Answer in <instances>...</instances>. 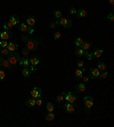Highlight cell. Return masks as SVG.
<instances>
[{
    "instance_id": "ffe728a7",
    "label": "cell",
    "mask_w": 114,
    "mask_h": 127,
    "mask_svg": "<svg viewBox=\"0 0 114 127\" xmlns=\"http://www.w3.org/2000/svg\"><path fill=\"white\" fill-rule=\"evenodd\" d=\"M31 70H30V68H23V70H22V76H23L24 78H29L30 76H31Z\"/></svg>"
},
{
    "instance_id": "484cf974",
    "label": "cell",
    "mask_w": 114,
    "mask_h": 127,
    "mask_svg": "<svg viewBox=\"0 0 114 127\" xmlns=\"http://www.w3.org/2000/svg\"><path fill=\"white\" fill-rule=\"evenodd\" d=\"M25 104H26V106H29V108H32V106L35 105V98H29V100L25 102Z\"/></svg>"
},
{
    "instance_id": "603a6c76",
    "label": "cell",
    "mask_w": 114,
    "mask_h": 127,
    "mask_svg": "<svg viewBox=\"0 0 114 127\" xmlns=\"http://www.w3.org/2000/svg\"><path fill=\"white\" fill-rule=\"evenodd\" d=\"M97 69L99 71H105L106 70V64L105 62H103V61H99V62L97 63Z\"/></svg>"
},
{
    "instance_id": "4dcf8cb0",
    "label": "cell",
    "mask_w": 114,
    "mask_h": 127,
    "mask_svg": "<svg viewBox=\"0 0 114 127\" xmlns=\"http://www.w3.org/2000/svg\"><path fill=\"white\" fill-rule=\"evenodd\" d=\"M0 53H1V55H2L3 57H7L10 52L8 50V48H2V49H0Z\"/></svg>"
},
{
    "instance_id": "7a4b0ae2",
    "label": "cell",
    "mask_w": 114,
    "mask_h": 127,
    "mask_svg": "<svg viewBox=\"0 0 114 127\" xmlns=\"http://www.w3.org/2000/svg\"><path fill=\"white\" fill-rule=\"evenodd\" d=\"M95 104V101H94V97L92 96H89V95H87V96H85V98H83V105H85V111L86 112H90V109L94 106Z\"/></svg>"
},
{
    "instance_id": "7dc6e473",
    "label": "cell",
    "mask_w": 114,
    "mask_h": 127,
    "mask_svg": "<svg viewBox=\"0 0 114 127\" xmlns=\"http://www.w3.org/2000/svg\"><path fill=\"white\" fill-rule=\"evenodd\" d=\"M108 2H110V5H112V6H113V5H114V0H108Z\"/></svg>"
},
{
    "instance_id": "9a60e30c",
    "label": "cell",
    "mask_w": 114,
    "mask_h": 127,
    "mask_svg": "<svg viewBox=\"0 0 114 127\" xmlns=\"http://www.w3.org/2000/svg\"><path fill=\"white\" fill-rule=\"evenodd\" d=\"M25 23L29 25V27H34V24L37 23V18L34 17V16H29V17L25 20Z\"/></svg>"
},
{
    "instance_id": "60d3db41",
    "label": "cell",
    "mask_w": 114,
    "mask_h": 127,
    "mask_svg": "<svg viewBox=\"0 0 114 127\" xmlns=\"http://www.w3.org/2000/svg\"><path fill=\"white\" fill-rule=\"evenodd\" d=\"M107 18H108V21L110 22H113V20H114V15H113V13H110V14L107 15Z\"/></svg>"
},
{
    "instance_id": "5bb4252c",
    "label": "cell",
    "mask_w": 114,
    "mask_h": 127,
    "mask_svg": "<svg viewBox=\"0 0 114 127\" xmlns=\"http://www.w3.org/2000/svg\"><path fill=\"white\" fill-rule=\"evenodd\" d=\"M7 48H8V50L10 52V53H13V52H16L18 48V45L16 44L15 41H10L8 42V46H7Z\"/></svg>"
},
{
    "instance_id": "d590c367",
    "label": "cell",
    "mask_w": 114,
    "mask_h": 127,
    "mask_svg": "<svg viewBox=\"0 0 114 127\" xmlns=\"http://www.w3.org/2000/svg\"><path fill=\"white\" fill-rule=\"evenodd\" d=\"M61 37H62V32H61V31H56V32L54 33V35H53V38L55 39V40H58Z\"/></svg>"
},
{
    "instance_id": "836d02e7",
    "label": "cell",
    "mask_w": 114,
    "mask_h": 127,
    "mask_svg": "<svg viewBox=\"0 0 114 127\" xmlns=\"http://www.w3.org/2000/svg\"><path fill=\"white\" fill-rule=\"evenodd\" d=\"M30 38H31V37H29V35H27L26 33H24V34H22V35H21V40H22V41H23V42H26Z\"/></svg>"
},
{
    "instance_id": "277c9868",
    "label": "cell",
    "mask_w": 114,
    "mask_h": 127,
    "mask_svg": "<svg viewBox=\"0 0 114 127\" xmlns=\"http://www.w3.org/2000/svg\"><path fill=\"white\" fill-rule=\"evenodd\" d=\"M25 47L30 50H35L38 49L39 47V41L37 39H33V38H30L26 42H25Z\"/></svg>"
},
{
    "instance_id": "8fae6325",
    "label": "cell",
    "mask_w": 114,
    "mask_h": 127,
    "mask_svg": "<svg viewBox=\"0 0 114 127\" xmlns=\"http://www.w3.org/2000/svg\"><path fill=\"white\" fill-rule=\"evenodd\" d=\"M18 65L20 66H22V68H29L30 66V61L27 57H21L20 61H18Z\"/></svg>"
},
{
    "instance_id": "30bf717a",
    "label": "cell",
    "mask_w": 114,
    "mask_h": 127,
    "mask_svg": "<svg viewBox=\"0 0 114 127\" xmlns=\"http://www.w3.org/2000/svg\"><path fill=\"white\" fill-rule=\"evenodd\" d=\"M0 68L7 69V70H8V69H12V65L9 64L7 57H1V59H0Z\"/></svg>"
},
{
    "instance_id": "f1b7e54d",
    "label": "cell",
    "mask_w": 114,
    "mask_h": 127,
    "mask_svg": "<svg viewBox=\"0 0 114 127\" xmlns=\"http://www.w3.org/2000/svg\"><path fill=\"white\" fill-rule=\"evenodd\" d=\"M46 109H47V111L48 112H54V104L51 103V102H47L46 103Z\"/></svg>"
},
{
    "instance_id": "d4e9b609",
    "label": "cell",
    "mask_w": 114,
    "mask_h": 127,
    "mask_svg": "<svg viewBox=\"0 0 114 127\" xmlns=\"http://www.w3.org/2000/svg\"><path fill=\"white\" fill-rule=\"evenodd\" d=\"M85 41L83 39H82V37H78V38L74 40V45H75V47L78 48V47H81V45H82V42Z\"/></svg>"
},
{
    "instance_id": "e0dca14e",
    "label": "cell",
    "mask_w": 114,
    "mask_h": 127,
    "mask_svg": "<svg viewBox=\"0 0 114 127\" xmlns=\"http://www.w3.org/2000/svg\"><path fill=\"white\" fill-rule=\"evenodd\" d=\"M86 84L85 83H80V84H78V85L75 86V92H78V93H85L86 92Z\"/></svg>"
},
{
    "instance_id": "3957f363",
    "label": "cell",
    "mask_w": 114,
    "mask_h": 127,
    "mask_svg": "<svg viewBox=\"0 0 114 127\" xmlns=\"http://www.w3.org/2000/svg\"><path fill=\"white\" fill-rule=\"evenodd\" d=\"M56 25H61V27H64L66 29L71 28L73 25V22L68 20V18H64V17H61V18H56Z\"/></svg>"
},
{
    "instance_id": "8992f818",
    "label": "cell",
    "mask_w": 114,
    "mask_h": 127,
    "mask_svg": "<svg viewBox=\"0 0 114 127\" xmlns=\"http://www.w3.org/2000/svg\"><path fill=\"white\" fill-rule=\"evenodd\" d=\"M99 73H100V71L97 68H91L88 71V76H89V78H91V79H98Z\"/></svg>"
},
{
    "instance_id": "7bdbcfd3",
    "label": "cell",
    "mask_w": 114,
    "mask_h": 127,
    "mask_svg": "<svg viewBox=\"0 0 114 127\" xmlns=\"http://www.w3.org/2000/svg\"><path fill=\"white\" fill-rule=\"evenodd\" d=\"M76 64H78L79 69H81V68H83V66H85V62H83V61H78V63H76Z\"/></svg>"
},
{
    "instance_id": "44dd1931",
    "label": "cell",
    "mask_w": 114,
    "mask_h": 127,
    "mask_svg": "<svg viewBox=\"0 0 114 127\" xmlns=\"http://www.w3.org/2000/svg\"><path fill=\"white\" fill-rule=\"evenodd\" d=\"M91 47H92V44L89 42V41H83L82 42V45H81V48L83 50H89Z\"/></svg>"
},
{
    "instance_id": "83f0119b",
    "label": "cell",
    "mask_w": 114,
    "mask_h": 127,
    "mask_svg": "<svg viewBox=\"0 0 114 127\" xmlns=\"http://www.w3.org/2000/svg\"><path fill=\"white\" fill-rule=\"evenodd\" d=\"M65 101V98H64V93H62V94H59V95H57V96H56V102H57V103H63V102H64Z\"/></svg>"
},
{
    "instance_id": "b9f144b4",
    "label": "cell",
    "mask_w": 114,
    "mask_h": 127,
    "mask_svg": "<svg viewBox=\"0 0 114 127\" xmlns=\"http://www.w3.org/2000/svg\"><path fill=\"white\" fill-rule=\"evenodd\" d=\"M81 79H82V81H83V83H88V81H89V76H88V74H87V76H85V74H83Z\"/></svg>"
},
{
    "instance_id": "cb8c5ba5",
    "label": "cell",
    "mask_w": 114,
    "mask_h": 127,
    "mask_svg": "<svg viewBox=\"0 0 114 127\" xmlns=\"http://www.w3.org/2000/svg\"><path fill=\"white\" fill-rule=\"evenodd\" d=\"M45 119L47 121H53L55 120V115H54V112H48L47 115L45 116Z\"/></svg>"
},
{
    "instance_id": "4fadbf2b",
    "label": "cell",
    "mask_w": 114,
    "mask_h": 127,
    "mask_svg": "<svg viewBox=\"0 0 114 127\" xmlns=\"http://www.w3.org/2000/svg\"><path fill=\"white\" fill-rule=\"evenodd\" d=\"M29 29H30V27L27 25L25 22L24 23H20L18 24V30H20L21 32H23V33H27L29 32Z\"/></svg>"
},
{
    "instance_id": "d6a6232c",
    "label": "cell",
    "mask_w": 114,
    "mask_h": 127,
    "mask_svg": "<svg viewBox=\"0 0 114 127\" xmlns=\"http://www.w3.org/2000/svg\"><path fill=\"white\" fill-rule=\"evenodd\" d=\"M30 52H31L30 49H27L26 47H24L23 49H22V55H24L25 57H27V56L30 55Z\"/></svg>"
},
{
    "instance_id": "f35d334b",
    "label": "cell",
    "mask_w": 114,
    "mask_h": 127,
    "mask_svg": "<svg viewBox=\"0 0 114 127\" xmlns=\"http://www.w3.org/2000/svg\"><path fill=\"white\" fill-rule=\"evenodd\" d=\"M5 78H6V73H5V71H3V70H0V81L5 80Z\"/></svg>"
},
{
    "instance_id": "7402d4cb",
    "label": "cell",
    "mask_w": 114,
    "mask_h": 127,
    "mask_svg": "<svg viewBox=\"0 0 114 127\" xmlns=\"http://www.w3.org/2000/svg\"><path fill=\"white\" fill-rule=\"evenodd\" d=\"M29 61H30V65H34V66H37L40 63V60L38 57H30Z\"/></svg>"
},
{
    "instance_id": "52a82bcc",
    "label": "cell",
    "mask_w": 114,
    "mask_h": 127,
    "mask_svg": "<svg viewBox=\"0 0 114 127\" xmlns=\"http://www.w3.org/2000/svg\"><path fill=\"white\" fill-rule=\"evenodd\" d=\"M31 96L33 98H38V97H42V91L40 87H34L31 91Z\"/></svg>"
},
{
    "instance_id": "2e32d148",
    "label": "cell",
    "mask_w": 114,
    "mask_h": 127,
    "mask_svg": "<svg viewBox=\"0 0 114 127\" xmlns=\"http://www.w3.org/2000/svg\"><path fill=\"white\" fill-rule=\"evenodd\" d=\"M9 22L14 25V27H17L18 24H20V18H18V16L17 15H12L10 16V18H9Z\"/></svg>"
},
{
    "instance_id": "e575fe53",
    "label": "cell",
    "mask_w": 114,
    "mask_h": 127,
    "mask_svg": "<svg viewBox=\"0 0 114 127\" xmlns=\"http://www.w3.org/2000/svg\"><path fill=\"white\" fill-rule=\"evenodd\" d=\"M107 76H108V73H107V71H103V72H100L99 73V77L98 78H100V79H106L107 78Z\"/></svg>"
},
{
    "instance_id": "74e56055",
    "label": "cell",
    "mask_w": 114,
    "mask_h": 127,
    "mask_svg": "<svg viewBox=\"0 0 114 127\" xmlns=\"http://www.w3.org/2000/svg\"><path fill=\"white\" fill-rule=\"evenodd\" d=\"M42 102H44V100H42V97H38V98H35V105L40 106L41 104H42Z\"/></svg>"
},
{
    "instance_id": "d6986e66",
    "label": "cell",
    "mask_w": 114,
    "mask_h": 127,
    "mask_svg": "<svg viewBox=\"0 0 114 127\" xmlns=\"http://www.w3.org/2000/svg\"><path fill=\"white\" fill-rule=\"evenodd\" d=\"M103 53H104V50H103L102 48H97V49H95L92 55H94V57H96V59H99V57H102Z\"/></svg>"
},
{
    "instance_id": "7c38bea8",
    "label": "cell",
    "mask_w": 114,
    "mask_h": 127,
    "mask_svg": "<svg viewBox=\"0 0 114 127\" xmlns=\"http://www.w3.org/2000/svg\"><path fill=\"white\" fill-rule=\"evenodd\" d=\"M63 108L65 109V111L66 112H68V113H73L74 111H75V108H74V105H73V103H65L64 105H63Z\"/></svg>"
},
{
    "instance_id": "5b68a950",
    "label": "cell",
    "mask_w": 114,
    "mask_h": 127,
    "mask_svg": "<svg viewBox=\"0 0 114 127\" xmlns=\"http://www.w3.org/2000/svg\"><path fill=\"white\" fill-rule=\"evenodd\" d=\"M64 98H65V101L68 102V103H75L76 101H78V96H76V94L73 92L64 93Z\"/></svg>"
},
{
    "instance_id": "f546056e",
    "label": "cell",
    "mask_w": 114,
    "mask_h": 127,
    "mask_svg": "<svg viewBox=\"0 0 114 127\" xmlns=\"http://www.w3.org/2000/svg\"><path fill=\"white\" fill-rule=\"evenodd\" d=\"M83 56H86L87 60H89V61H92V60L95 59L92 53H89V50H85V55H83Z\"/></svg>"
},
{
    "instance_id": "bcb514c9",
    "label": "cell",
    "mask_w": 114,
    "mask_h": 127,
    "mask_svg": "<svg viewBox=\"0 0 114 127\" xmlns=\"http://www.w3.org/2000/svg\"><path fill=\"white\" fill-rule=\"evenodd\" d=\"M33 32H34V30H33V28H31V27H30V29H29V32H27V33H29V34H32Z\"/></svg>"
},
{
    "instance_id": "1f68e13d",
    "label": "cell",
    "mask_w": 114,
    "mask_h": 127,
    "mask_svg": "<svg viewBox=\"0 0 114 127\" xmlns=\"http://www.w3.org/2000/svg\"><path fill=\"white\" fill-rule=\"evenodd\" d=\"M7 46H8V41H7V40H1V39H0V49L7 48Z\"/></svg>"
},
{
    "instance_id": "ee69618b",
    "label": "cell",
    "mask_w": 114,
    "mask_h": 127,
    "mask_svg": "<svg viewBox=\"0 0 114 127\" xmlns=\"http://www.w3.org/2000/svg\"><path fill=\"white\" fill-rule=\"evenodd\" d=\"M29 68H30V70H31V72H37V66H34V65H30Z\"/></svg>"
},
{
    "instance_id": "4316f807",
    "label": "cell",
    "mask_w": 114,
    "mask_h": 127,
    "mask_svg": "<svg viewBox=\"0 0 114 127\" xmlns=\"http://www.w3.org/2000/svg\"><path fill=\"white\" fill-rule=\"evenodd\" d=\"M75 55L78 57H81V56H83V55H85V50L82 49L81 47H78L75 49Z\"/></svg>"
},
{
    "instance_id": "f6af8a7d",
    "label": "cell",
    "mask_w": 114,
    "mask_h": 127,
    "mask_svg": "<svg viewBox=\"0 0 114 127\" xmlns=\"http://www.w3.org/2000/svg\"><path fill=\"white\" fill-rule=\"evenodd\" d=\"M55 27H56V23H55V22H51V23L49 24V28H50V29H55Z\"/></svg>"
},
{
    "instance_id": "ab89813d",
    "label": "cell",
    "mask_w": 114,
    "mask_h": 127,
    "mask_svg": "<svg viewBox=\"0 0 114 127\" xmlns=\"http://www.w3.org/2000/svg\"><path fill=\"white\" fill-rule=\"evenodd\" d=\"M68 13H70L71 15H75L76 14V9L74 8V7H70V9H68Z\"/></svg>"
},
{
    "instance_id": "9c48e42d",
    "label": "cell",
    "mask_w": 114,
    "mask_h": 127,
    "mask_svg": "<svg viewBox=\"0 0 114 127\" xmlns=\"http://www.w3.org/2000/svg\"><path fill=\"white\" fill-rule=\"evenodd\" d=\"M87 71V69L83 66V68H81V69H76L75 70V72H74V78H75L76 80H80L82 78V76L85 74V72Z\"/></svg>"
},
{
    "instance_id": "8d00e7d4",
    "label": "cell",
    "mask_w": 114,
    "mask_h": 127,
    "mask_svg": "<svg viewBox=\"0 0 114 127\" xmlns=\"http://www.w3.org/2000/svg\"><path fill=\"white\" fill-rule=\"evenodd\" d=\"M54 17L55 18H61L62 17V12L61 10H55V12H54Z\"/></svg>"
},
{
    "instance_id": "6da1fadb",
    "label": "cell",
    "mask_w": 114,
    "mask_h": 127,
    "mask_svg": "<svg viewBox=\"0 0 114 127\" xmlns=\"http://www.w3.org/2000/svg\"><path fill=\"white\" fill-rule=\"evenodd\" d=\"M20 59H21V55L17 53V52H13V53H9V55L7 56V60H8L9 64L12 65V68H16V66H17Z\"/></svg>"
},
{
    "instance_id": "ac0fdd59",
    "label": "cell",
    "mask_w": 114,
    "mask_h": 127,
    "mask_svg": "<svg viewBox=\"0 0 114 127\" xmlns=\"http://www.w3.org/2000/svg\"><path fill=\"white\" fill-rule=\"evenodd\" d=\"M75 15H78L80 18H82V17H86L88 15V12H87V9H85V8H81V9H76V14Z\"/></svg>"
},
{
    "instance_id": "ba28073f",
    "label": "cell",
    "mask_w": 114,
    "mask_h": 127,
    "mask_svg": "<svg viewBox=\"0 0 114 127\" xmlns=\"http://www.w3.org/2000/svg\"><path fill=\"white\" fill-rule=\"evenodd\" d=\"M12 31L10 30H5V31H2V32L0 33V39L1 40H7L8 41L9 39L12 38Z\"/></svg>"
}]
</instances>
